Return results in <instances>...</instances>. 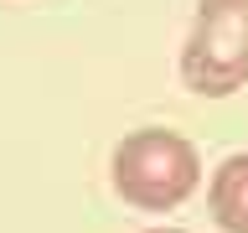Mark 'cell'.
Here are the masks:
<instances>
[{"label": "cell", "instance_id": "cell-1", "mask_svg": "<svg viewBox=\"0 0 248 233\" xmlns=\"http://www.w3.org/2000/svg\"><path fill=\"white\" fill-rule=\"evenodd\" d=\"M114 192L140 213H170L181 207L202 182V155L197 145L176 130H135L114 145L108 161Z\"/></svg>", "mask_w": 248, "mask_h": 233}, {"label": "cell", "instance_id": "cell-2", "mask_svg": "<svg viewBox=\"0 0 248 233\" xmlns=\"http://www.w3.org/2000/svg\"><path fill=\"white\" fill-rule=\"evenodd\" d=\"M181 83L202 99H228L248 83V0H197Z\"/></svg>", "mask_w": 248, "mask_h": 233}, {"label": "cell", "instance_id": "cell-3", "mask_svg": "<svg viewBox=\"0 0 248 233\" xmlns=\"http://www.w3.org/2000/svg\"><path fill=\"white\" fill-rule=\"evenodd\" d=\"M207 207H212L222 233H248V150L228 155V161L212 171Z\"/></svg>", "mask_w": 248, "mask_h": 233}, {"label": "cell", "instance_id": "cell-4", "mask_svg": "<svg viewBox=\"0 0 248 233\" xmlns=\"http://www.w3.org/2000/svg\"><path fill=\"white\" fill-rule=\"evenodd\" d=\"M150 233H181V228H150Z\"/></svg>", "mask_w": 248, "mask_h": 233}]
</instances>
